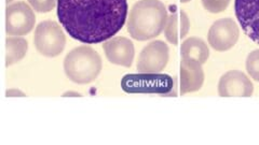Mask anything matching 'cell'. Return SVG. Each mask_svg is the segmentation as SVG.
Returning <instances> with one entry per match:
<instances>
[{
    "label": "cell",
    "mask_w": 259,
    "mask_h": 145,
    "mask_svg": "<svg viewBox=\"0 0 259 145\" xmlns=\"http://www.w3.org/2000/svg\"><path fill=\"white\" fill-rule=\"evenodd\" d=\"M58 19L69 36L87 44L107 41L124 26L127 0H58Z\"/></svg>",
    "instance_id": "6da1fadb"
},
{
    "label": "cell",
    "mask_w": 259,
    "mask_h": 145,
    "mask_svg": "<svg viewBox=\"0 0 259 145\" xmlns=\"http://www.w3.org/2000/svg\"><path fill=\"white\" fill-rule=\"evenodd\" d=\"M168 18L160 0H140L134 4L127 20V31L137 41H147L164 30Z\"/></svg>",
    "instance_id": "7a4b0ae2"
},
{
    "label": "cell",
    "mask_w": 259,
    "mask_h": 145,
    "mask_svg": "<svg viewBox=\"0 0 259 145\" xmlns=\"http://www.w3.org/2000/svg\"><path fill=\"white\" fill-rule=\"evenodd\" d=\"M103 68L100 54L88 45L71 50L64 59V71L67 78L77 84L91 83Z\"/></svg>",
    "instance_id": "3957f363"
},
{
    "label": "cell",
    "mask_w": 259,
    "mask_h": 145,
    "mask_svg": "<svg viewBox=\"0 0 259 145\" xmlns=\"http://www.w3.org/2000/svg\"><path fill=\"white\" fill-rule=\"evenodd\" d=\"M121 88L127 94L171 95L174 80L168 75L139 74L125 75L121 81Z\"/></svg>",
    "instance_id": "277c9868"
},
{
    "label": "cell",
    "mask_w": 259,
    "mask_h": 145,
    "mask_svg": "<svg viewBox=\"0 0 259 145\" xmlns=\"http://www.w3.org/2000/svg\"><path fill=\"white\" fill-rule=\"evenodd\" d=\"M34 43L41 55L46 57H56L64 51L66 36L58 23L44 21L35 30Z\"/></svg>",
    "instance_id": "5b68a950"
},
{
    "label": "cell",
    "mask_w": 259,
    "mask_h": 145,
    "mask_svg": "<svg viewBox=\"0 0 259 145\" xmlns=\"http://www.w3.org/2000/svg\"><path fill=\"white\" fill-rule=\"evenodd\" d=\"M35 23V13L26 3L18 2L7 7L6 31L8 35H27L34 28Z\"/></svg>",
    "instance_id": "8992f818"
},
{
    "label": "cell",
    "mask_w": 259,
    "mask_h": 145,
    "mask_svg": "<svg viewBox=\"0 0 259 145\" xmlns=\"http://www.w3.org/2000/svg\"><path fill=\"white\" fill-rule=\"evenodd\" d=\"M168 58L169 50L167 44L161 40H156L143 48L136 68L142 74H160L166 67Z\"/></svg>",
    "instance_id": "52a82bcc"
},
{
    "label": "cell",
    "mask_w": 259,
    "mask_h": 145,
    "mask_svg": "<svg viewBox=\"0 0 259 145\" xmlns=\"http://www.w3.org/2000/svg\"><path fill=\"white\" fill-rule=\"evenodd\" d=\"M240 37V29L237 23L230 18L216 21L210 26L207 34V41L217 52H225L236 45Z\"/></svg>",
    "instance_id": "ba28073f"
},
{
    "label": "cell",
    "mask_w": 259,
    "mask_h": 145,
    "mask_svg": "<svg viewBox=\"0 0 259 145\" xmlns=\"http://www.w3.org/2000/svg\"><path fill=\"white\" fill-rule=\"evenodd\" d=\"M234 13L245 35L259 44V0H234Z\"/></svg>",
    "instance_id": "9c48e42d"
},
{
    "label": "cell",
    "mask_w": 259,
    "mask_h": 145,
    "mask_svg": "<svg viewBox=\"0 0 259 145\" xmlns=\"http://www.w3.org/2000/svg\"><path fill=\"white\" fill-rule=\"evenodd\" d=\"M253 93V83L244 72L240 70L226 72L218 83V94L221 97H250Z\"/></svg>",
    "instance_id": "30bf717a"
},
{
    "label": "cell",
    "mask_w": 259,
    "mask_h": 145,
    "mask_svg": "<svg viewBox=\"0 0 259 145\" xmlns=\"http://www.w3.org/2000/svg\"><path fill=\"white\" fill-rule=\"evenodd\" d=\"M103 48L107 59L111 62L122 67H131L135 48L131 40L124 37L111 38L103 44Z\"/></svg>",
    "instance_id": "8fae6325"
},
{
    "label": "cell",
    "mask_w": 259,
    "mask_h": 145,
    "mask_svg": "<svg viewBox=\"0 0 259 145\" xmlns=\"http://www.w3.org/2000/svg\"><path fill=\"white\" fill-rule=\"evenodd\" d=\"M180 76V92L182 95L198 92L203 85L204 71L200 63L183 59L181 61Z\"/></svg>",
    "instance_id": "7c38bea8"
},
{
    "label": "cell",
    "mask_w": 259,
    "mask_h": 145,
    "mask_svg": "<svg viewBox=\"0 0 259 145\" xmlns=\"http://www.w3.org/2000/svg\"><path fill=\"white\" fill-rule=\"evenodd\" d=\"M190 29V22L188 15L183 10H172L168 15L166 25L164 28V35L167 41L172 44H178L180 40L184 39Z\"/></svg>",
    "instance_id": "4fadbf2b"
},
{
    "label": "cell",
    "mask_w": 259,
    "mask_h": 145,
    "mask_svg": "<svg viewBox=\"0 0 259 145\" xmlns=\"http://www.w3.org/2000/svg\"><path fill=\"white\" fill-rule=\"evenodd\" d=\"M181 54L184 60L203 64L209 57V50L204 40L198 37H190L182 43Z\"/></svg>",
    "instance_id": "5bb4252c"
},
{
    "label": "cell",
    "mask_w": 259,
    "mask_h": 145,
    "mask_svg": "<svg viewBox=\"0 0 259 145\" xmlns=\"http://www.w3.org/2000/svg\"><path fill=\"white\" fill-rule=\"evenodd\" d=\"M28 42L22 37H8L6 40V66L9 67L22 60L27 53Z\"/></svg>",
    "instance_id": "9a60e30c"
},
{
    "label": "cell",
    "mask_w": 259,
    "mask_h": 145,
    "mask_svg": "<svg viewBox=\"0 0 259 145\" xmlns=\"http://www.w3.org/2000/svg\"><path fill=\"white\" fill-rule=\"evenodd\" d=\"M245 64L248 76L259 82V50H254L247 55Z\"/></svg>",
    "instance_id": "2e32d148"
},
{
    "label": "cell",
    "mask_w": 259,
    "mask_h": 145,
    "mask_svg": "<svg viewBox=\"0 0 259 145\" xmlns=\"http://www.w3.org/2000/svg\"><path fill=\"white\" fill-rule=\"evenodd\" d=\"M230 0H202L204 9L210 13H221L228 8Z\"/></svg>",
    "instance_id": "e0dca14e"
},
{
    "label": "cell",
    "mask_w": 259,
    "mask_h": 145,
    "mask_svg": "<svg viewBox=\"0 0 259 145\" xmlns=\"http://www.w3.org/2000/svg\"><path fill=\"white\" fill-rule=\"evenodd\" d=\"M27 2L39 13L50 12L55 6H58V0H27Z\"/></svg>",
    "instance_id": "ac0fdd59"
},
{
    "label": "cell",
    "mask_w": 259,
    "mask_h": 145,
    "mask_svg": "<svg viewBox=\"0 0 259 145\" xmlns=\"http://www.w3.org/2000/svg\"><path fill=\"white\" fill-rule=\"evenodd\" d=\"M7 97H12V96H21V97H25L26 95L24 94L23 92L19 91V90H8L6 93Z\"/></svg>",
    "instance_id": "d6986e66"
},
{
    "label": "cell",
    "mask_w": 259,
    "mask_h": 145,
    "mask_svg": "<svg viewBox=\"0 0 259 145\" xmlns=\"http://www.w3.org/2000/svg\"><path fill=\"white\" fill-rule=\"evenodd\" d=\"M63 96H81V95L76 92H68V93H65Z\"/></svg>",
    "instance_id": "ffe728a7"
},
{
    "label": "cell",
    "mask_w": 259,
    "mask_h": 145,
    "mask_svg": "<svg viewBox=\"0 0 259 145\" xmlns=\"http://www.w3.org/2000/svg\"><path fill=\"white\" fill-rule=\"evenodd\" d=\"M188 2H190V0H181V3H183V4H186V3H188Z\"/></svg>",
    "instance_id": "44dd1931"
},
{
    "label": "cell",
    "mask_w": 259,
    "mask_h": 145,
    "mask_svg": "<svg viewBox=\"0 0 259 145\" xmlns=\"http://www.w3.org/2000/svg\"><path fill=\"white\" fill-rule=\"evenodd\" d=\"M12 0H7V4H9V3H11Z\"/></svg>",
    "instance_id": "7402d4cb"
}]
</instances>
